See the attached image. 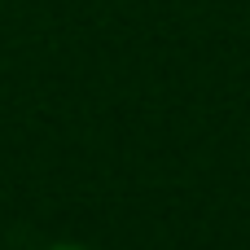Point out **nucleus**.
<instances>
[{"label": "nucleus", "instance_id": "nucleus-1", "mask_svg": "<svg viewBox=\"0 0 250 250\" xmlns=\"http://www.w3.org/2000/svg\"><path fill=\"white\" fill-rule=\"evenodd\" d=\"M48 250H88V246H75V242H57V246H48Z\"/></svg>", "mask_w": 250, "mask_h": 250}]
</instances>
